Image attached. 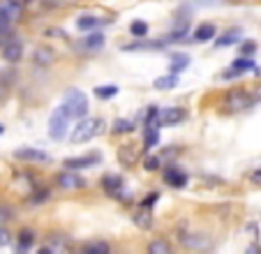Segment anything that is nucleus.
Masks as SVG:
<instances>
[{
  "instance_id": "2eb2a0df",
  "label": "nucleus",
  "mask_w": 261,
  "mask_h": 254,
  "mask_svg": "<svg viewBox=\"0 0 261 254\" xmlns=\"http://www.w3.org/2000/svg\"><path fill=\"white\" fill-rule=\"evenodd\" d=\"M102 23H104V19H99V17H90V14H86V17H79L76 26H79V30L93 33V30H97V28L102 26Z\"/></svg>"
},
{
  "instance_id": "4468645a",
  "label": "nucleus",
  "mask_w": 261,
  "mask_h": 254,
  "mask_svg": "<svg viewBox=\"0 0 261 254\" xmlns=\"http://www.w3.org/2000/svg\"><path fill=\"white\" fill-rule=\"evenodd\" d=\"M238 42H243V30H240V28H231L222 37L215 39V44H218L220 49H222V46H231V44H238Z\"/></svg>"
},
{
  "instance_id": "7ed1b4c3",
  "label": "nucleus",
  "mask_w": 261,
  "mask_h": 254,
  "mask_svg": "<svg viewBox=\"0 0 261 254\" xmlns=\"http://www.w3.org/2000/svg\"><path fill=\"white\" fill-rule=\"evenodd\" d=\"M67 130H70V116L63 107H58L49 118V136L54 141H63L67 136Z\"/></svg>"
},
{
  "instance_id": "0eeeda50",
  "label": "nucleus",
  "mask_w": 261,
  "mask_h": 254,
  "mask_svg": "<svg viewBox=\"0 0 261 254\" xmlns=\"http://www.w3.org/2000/svg\"><path fill=\"white\" fill-rule=\"evenodd\" d=\"M0 51H3V58H5L7 63H17V60L23 56V46L17 37L5 39V42L0 44Z\"/></svg>"
},
{
  "instance_id": "6ab92c4d",
  "label": "nucleus",
  "mask_w": 261,
  "mask_h": 254,
  "mask_svg": "<svg viewBox=\"0 0 261 254\" xmlns=\"http://www.w3.org/2000/svg\"><path fill=\"white\" fill-rule=\"evenodd\" d=\"M187 65H190V56H187V54H174V56H171V74L185 72Z\"/></svg>"
},
{
  "instance_id": "423d86ee",
  "label": "nucleus",
  "mask_w": 261,
  "mask_h": 254,
  "mask_svg": "<svg viewBox=\"0 0 261 254\" xmlns=\"http://www.w3.org/2000/svg\"><path fill=\"white\" fill-rule=\"evenodd\" d=\"M102 185H104V192L109 196H118V199H127L125 196V187H123V178L116 176V173H107L102 178Z\"/></svg>"
},
{
  "instance_id": "7c9ffc66",
  "label": "nucleus",
  "mask_w": 261,
  "mask_h": 254,
  "mask_svg": "<svg viewBox=\"0 0 261 254\" xmlns=\"http://www.w3.org/2000/svg\"><path fill=\"white\" fill-rule=\"evenodd\" d=\"M7 243H10V233H7L5 227H0V247H5Z\"/></svg>"
},
{
  "instance_id": "dca6fc26",
  "label": "nucleus",
  "mask_w": 261,
  "mask_h": 254,
  "mask_svg": "<svg viewBox=\"0 0 261 254\" xmlns=\"http://www.w3.org/2000/svg\"><path fill=\"white\" fill-rule=\"evenodd\" d=\"M35 243V233L30 231V229H23L21 233H19V243H17V252L19 254H26L28 249L33 247Z\"/></svg>"
},
{
  "instance_id": "20e7f679",
  "label": "nucleus",
  "mask_w": 261,
  "mask_h": 254,
  "mask_svg": "<svg viewBox=\"0 0 261 254\" xmlns=\"http://www.w3.org/2000/svg\"><path fill=\"white\" fill-rule=\"evenodd\" d=\"M180 243L192 252H208L213 247V238L206 233H187V236H180Z\"/></svg>"
},
{
  "instance_id": "c756f323",
  "label": "nucleus",
  "mask_w": 261,
  "mask_h": 254,
  "mask_svg": "<svg viewBox=\"0 0 261 254\" xmlns=\"http://www.w3.org/2000/svg\"><path fill=\"white\" fill-rule=\"evenodd\" d=\"M240 51H243V56H252L256 51V44L254 42H245L243 46H240Z\"/></svg>"
},
{
  "instance_id": "f704fd0d",
  "label": "nucleus",
  "mask_w": 261,
  "mask_h": 254,
  "mask_svg": "<svg viewBox=\"0 0 261 254\" xmlns=\"http://www.w3.org/2000/svg\"><path fill=\"white\" fill-rule=\"evenodd\" d=\"M37 254H54L51 249H46V247H42V249H37Z\"/></svg>"
},
{
  "instance_id": "b1692460",
  "label": "nucleus",
  "mask_w": 261,
  "mask_h": 254,
  "mask_svg": "<svg viewBox=\"0 0 261 254\" xmlns=\"http://www.w3.org/2000/svg\"><path fill=\"white\" fill-rule=\"evenodd\" d=\"M83 254H109V245L104 240H93V243H86L83 245Z\"/></svg>"
},
{
  "instance_id": "e433bc0d",
  "label": "nucleus",
  "mask_w": 261,
  "mask_h": 254,
  "mask_svg": "<svg viewBox=\"0 0 261 254\" xmlns=\"http://www.w3.org/2000/svg\"><path fill=\"white\" fill-rule=\"evenodd\" d=\"M0 132H3V127H0Z\"/></svg>"
},
{
  "instance_id": "5701e85b",
  "label": "nucleus",
  "mask_w": 261,
  "mask_h": 254,
  "mask_svg": "<svg viewBox=\"0 0 261 254\" xmlns=\"http://www.w3.org/2000/svg\"><path fill=\"white\" fill-rule=\"evenodd\" d=\"M164 44V39H152V42H136L130 46H123V51H148V49H160Z\"/></svg>"
},
{
  "instance_id": "cd10ccee",
  "label": "nucleus",
  "mask_w": 261,
  "mask_h": 254,
  "mask_svg": "<svg viewBox=\"0 0 261 254\" xmlns=\"http://www.w3.org/2000/svg\"><path fill=\"white\" fill-rule=\"evenodd\" d=\"M132 130H134L132 120H116L114 125V132H118V134H125V132H132Z\"/></svg>"
},
{
  "instance_id": "2f4dec72",
  "label": "nucleus",
  "mask_w": 261,
  "mask_h": 254,
  "mask_svg": "<svg viewBox=\"0 0 261 254\" xmlns=\"http://www.w3.org/2000/svg\"><path fill=\"white\" fill-rule=\"evenodd\" d=\"M155 201H158V194H148V199L143 201V206H146V208H150V206L155 204Z\"/></svg>"
},
{
  "instance_id": "f03ea898",
  "label": "nucleus",
  "mask_w": 261,
  "mask_h": 254,
  "mask_svg": "<svg viewBox=\"0 0 261 254\" xmlns=\"http://www.w3.org/2000/svg\"><path fill=\"white\" fill-rule=\"evenodd\" d=\"M104 132V120L102 118H81L74 125L70 139L72 143H83V141H90L93 136L102 134Z\"/></svg>"
},
{
  "instance_id": "6e6552de",
  "label": "nucleus",
  "mask_w": 261,
  "mask_h": 254,
  "mask_svg": "<svg viewBox=\"0 0 261 254\" xmlns=\"http://www.w3.org/2000/svg\"><path fill=\"white\" fill-rule=\"evenodd\" d=\"M56 183L63 189H81L83 185H86V180L76 171H65V173H58V176H56Z\"/></svg>"
},
{
  "instance_id": "a878e982",
  "label": "nucleus",
  "mask_w": 261,
  "mask_h": 254,
  "mask_svg": "<svg viewBox=\"0 0 261 254\" xmlns=\"http://www.w3.org/2000/svg\"><path fill=\"white\" fill-rule=\"evenodd\" d=\"M130 33L134 37H146L148 35V23L146 21H132L130 23Z\"/></svg>"
},
{
  "instance_id": "c85d7f7f",
  "label": "nucleus",
  "mask_w": 261,
  "mask_h": 254,
  "mask_svg": "<svg viewBox=\"0 0 261 254\" xmlns=\"http://www.w3.org/2000/svg\"><path fill=\"white\" fill-rule=\"evenodd\" d=\"M143 169H146V171H158L160 169V157H146Z\"/></svg>"
},
{
  "instance_id": "f257e3e1",
  "label": "nucleus",
  "mask_w": 261,
  "mask_h": 254,
  "mask_svg": "<svg viewBox=\"0 0 261 254\" xmlns=\"http://www.w3.org/2000/svg\"><path fill=\"white\" fill-rule=\"evenodd\" d=\"M60 107L65 109L70 118H79V120H81L83 116L88 114V97H86V92L79 90V88H70V90H65V95H63V104H60Z\"/></svg>"
},
{
  "instance_id": "c9c22d12",
  "label": "nucleus",
  "mask_w": 261,
  "mask_h": 254,
  "mask_svg": "<svg viewBox=\"0 0 261 254\" xmlns=\"http://www.w3.org/2000/svg\"><path fill=\"white\" fill-rule=\"evenodd\" d=\"M252 178H254V180H256V183H259V180H261V171H256V173H254V176H252Z\"/></svg>"
},
{
  "instance_id": "f3484780",
  "label": "nucleus",
  "mask_w": 261,
  "mask_h": 254,
  "mask_svg": "<svg viewBox=\"0 0 261 254\" xmlns=\"http://www.w3.org/2000/svg\"><path fill=\"white\" fill-rule=\"evenodd\" d=\"M134 224L139 229H150V224H152V217H150V208H146V206H141L139 211L134 213Z\"/></svg>"
},
{
  "instance_id": "bb28decb",
  "label": "nucleus",
  "mask_w": 261,
  "mask_h": 254,
  "mask_svg": "<svg viewBox=\"0 0 261 254\" xmlns=\"http://www.w3.org/2000/svg\"><path fill=\"white\" fill-rule=\"evenodd\" d=\"M116 92H118V86H99V88H95V95H97L99 99H109V97H114Z\"/></svg>"
},
{
  "instance_id": "393cba45",
  "label": "nucleus",
  "mask_w": 261,
  "mask_h": 254,
  "mask_svg": "<svg viewBox=\"0 0 261 254\" xmlns=\"http://www.w3.org/2000/svg\"><path fill=\"white\" fill-rule=\"evenodd\" d=\"M51 60H54V54H51V49H46V46H42V49L35 51V63L37 65H51Z\"/></svg>"
},
{
  "instance_id": "aec40b11",
  "label": "nucleus",
  "mask_w": 261,
  "mask_h": 254,
  "mask_svg": "<svg viewBox=\"0 0 261 254\" xmlns=\"http://www.w3.org/2000/svg\"><path fill=\"white\" fill-rule=\"evenodd\" d=\"M148 254H176V249L167 240H150L148 243Z\"/></svg>"
},
{
  "instance_id": "39448f33",
  "label": "nucleus",
  "mask_w": 261,
  "mask_h": 254,
  "mask_svg": "<svg viewBox=\"0 0 261 254\" xmlns=\"http://www.w3.org/2000/svg\"><path fill=\"white\" fill-rule=\"evenodd\" d=\"M160 125H169V127H174V125H180L183 120L187 118V111L180 107H167L160 111Z\"/></svg>"
},
{
  "instance_id": "9b49d317",
  "label": "nucleus",
  "mask_w": 261,
  "mask_h": 254,
  "mask_svg": "<svg viewBox=\"0 0 261 254\" xmlns=\"http://www.w3.org/2000/svg\"><path fill=\"white\" fill-rule=\"evenodd\" d=\"M227 104L231 109H243V107H247V104H252V97L247 90H231L227 95Z\"/></svg>"
},
{
  "instance_id": "412c9836",
  "label": "nucleus",
  "mask_w": 261,
  "mask_h": 254,
  "mask_svg": "<svg viewBox=\"0 0 261 254\" xmlns=\"http://www.w3.org/2000/svg\"><path fill=\"white\" fill-rule=\"evenodd\" d=\"M81 46H83V49H90V51L102 49V46H104V35H102V33H90V35H88V37L81 42Z\"/></svg>"
},
{
  "instance_id": "72a5a7b5",
  "label": "nucleus",
  "mask_w": 261,
  "mask_h": 254,
  "mask_svg": "<svg viewBox=\"0 0 261 254\" xmlns=\"http://www.w3.org/2000/svg\"><path fill=\"white\" fill-rule=\"evenodd\" d=\"M245 254H261V249L256 247V245H250V247H247V252Z\"/></svg>"
},
{
  "instance_id": "ddd939ff",
  "label": "nucleus",
  "mask_w": 261,
  "mask_h": 254,
  "mask_svg": "<svg viewBox=\"0 0 261 254\" xmlns=\"http://www.w3.org/2000/svg\"><path fill=\"white\" fill-rule=\"evenodd\" d=\"M97 155H86V157H70V160H65V167L70 169V171H79V169H88L93 167V164H97Z\"/></svg>"
},
{
  "instance_id": "f8f14e48",
  "label": "nucleus",
  "mask_w": 261,
  "mask_h": 254,
  "mask_svg": "<svg viewBox=\"0 0 261 254\" xmlns=\"http://www.w3.org/2000/svg\"><path fill=\"white\" fill-rule=\"evenodd\" d=\"M250 70L252 72H259V67H256L250 58H238V60L231 63V70H229L224 76H238V74H245V72H250Z\"/></svg>"
},
{
  "instance_id": "9d476101",
  "label": "nucleus",
  "mask_w": 261,
  "mask_h": 254,
  "mask_svg": "<svg viewBox=\"0 0 261 254\" xmlns=\"http://www.w3.org/2000/svg\"><path fill=\"white\" fill-rule=\"evenodd\" d=\"M164 183L171 185V187H185L187 176H185V171H180L178 167H167V171H164Z\"/></svg>"
},
{
  "instance_id": "4be33fe9",
  "label": "nucleus",
  "mask_w": 261,
  "mask_h": 254,
  "mask_svg": "<svg viewBox=\"0 0 261 254\" xmlns=\"http://www.w3.org/2000/svg\"><path fill=\"white\" fill-rule=\"evenodd\" d=\"M152 86L158 88V90H171V88L178 86V76H176V74L160 76V79H155V83H152Z\"/></svg>"
},
{
  "instance_id": "a211bd4d",
  "label": "nucleus",
  "mask_w": 261,
  "mask_h": 254,
  "mask_svg": "<svg viewBox=\"0 0 261 254\" xmlns=\"http://www.w3.org/2000/svg\"><path fill=\"white\" fill-rule=\"evenodd\" d=\"M215 33H218V30H215L213 23H201V26L194 30V39L196 42H211V39L215 37Z\"/></svg>"
},
{
  "instance_id": "473e14b6",
  "label": "nucleus",
  "mask_w": 261,
  "mask_h": 254,
  "mask_svg": "<svg viewBox=\"0 0 261 254\" xmlns=\"http://www.w3.org/2000/svg\"><path fill=\"white\" fill-rule=\"evenodd\" d=\"M10 5H14V7H19V10H23V5H26L28 0H7Z\"/></svg>"
},
{
  "instance_id": "1a4fd4ad",
  "label": "nucleus",
  "mask_w": 261,
  "mask_h": 254,
  "mask_svg": "<svg viewBox=\"0 0 261 254\" xmlns=\"http://www.w3.org/2000/svg\"><path fill=\"white\" fill-rule=\"evenodd\" d=\"M14 157L21 162H49V155L44 150H37V148H19Z\"/></svg>"
}]
</instances>
